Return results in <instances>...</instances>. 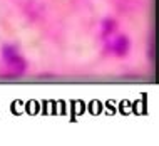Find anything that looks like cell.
<instances>
[{
  "instance_id": "6da1fadb",
  "label": "cell",
  "mask_w": 159,
  "mask_h": 146,
  "mask_svg": "<svg viewBox=\"0 0 159 146\" xmlns=\"http://www.w3.org/2000/svg\"><path fill=\"white\" fill-rule=\"evenodd\" d=\"M2 59H3V64H5L8 74H12V76L24 74L27 64H25V59L20 55V52L15 49L14 45H3Z\"/></svg>"
},
{
  "instance_id": "7a4b0ae2",
  "label": "cell",
  "mask_w": 159,
  "mask_h": 146,
  "mask_svg": "<svg viewBox=\"0 0 159 146\" xmlns=\"http://www.w3.org/2000/svg\"><path fill=\"white\" fill-rule=\"evenodd\" d=\"M107 49H109L111 54L117 55V57H124L131 49V42H129L126 35H116V37H111V40L107 42Z\"/></svg>"
},
{
  "instance_id": "3957f363",
  "label": "cell",
  "mask_w": 159,
  "mask_h": 146,
  "mask_svg": "<svg viewBox=\"0 0 159 146\" xmlns=\"http://www.w3.org/2000/svg\"><path fill=\"white\" fill-rule=\"evenodd\" d=\"M116 32V22L112 19H107L102 22V29H101V34H102V37L107 39V37H111L112 34Z\"/></svg>"
}]
</instances>
